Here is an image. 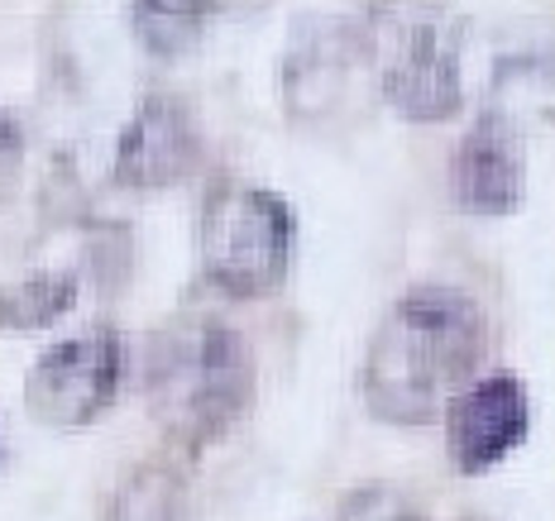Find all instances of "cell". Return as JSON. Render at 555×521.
<instances>
[{
  "label": "cell",
  "instance_id": "cell-1",
  "mask_svg": "<svg viewBox=\"0 0 555 521\" xmlns=\"http://www.w3.org/2000/svg\"><path fill=\"white\" fill-rule=\"evenodd\" d=\"M489 326L483 311L455 287L422 283L388 307L384 326L369 340L364 359V398L374 416L398 426H422L441 412L479 364Z\"/></svg>",
  "mask_w": 555,
  "mask_h": 521
},
{
  "label": "cell",
  "instance_id": "cell-2",
  "mask_svg": "<svg viewBox=\"0 0 555 521\" xmlns=\"http://www.w3.org/2000/svg\"><path fill=\"white\" fill-rule=\"evenodd\" d=\"M144 388L168 435L202 445L221 435L254 392V359L225 321H178L149 344Z\"/></svg>",
  "mask_w": 555,
  "mask_h": 521
},
{
  "label": "cell",
  "instance_id": "cell-3",
  "mask_svg": "<svg viewBox=\"0 0 555 521\" xmlns=\"http://www.w3.org/2000/svg\"><path fill=\"white\" fill-rule=\"evenodd\" d=\"M202 263L216 287L235 297H263L293 263V211L273 192L249 182H221L202 211Z\"/></svg>",
  "mask_w": 555,
  "mask_h": 521
},
{
  "label": "cell",
  "instance_id": "cell-4",
  "mask_svg": "<svg viewBox=\"0 0 555 521\" xmlns=\"http://www.w3.org/2000/svg\"><path fill=\"white\" fill-rule=\"evenodd\" d=\"M369 57H378V87H384L388 106L408 120H450L465 101V77H460L455 53V25L441 15L426 19H364Z\"/></svg>",
  "mask_w": 555,
  "mask_h": 521
},
{
  "label": "cell",
  "instance_id": "cell-5",
  "mask_svg": "<svg viewBox=\"0 0 555 521\" xmlns=\"http://www.w3.org/2000/svg\"><path fill=\"white\" fill-rule=\"evenodd\" d=\"M125 378V340L111 326H87L49 344L25 378V402L43 426L77 431L115 402Z\"/></svg>",
  "mask_w": 555,
  "mask_h": 521
},
{
  "label": "cell",
  "instance_id": "cell-6",
  "mask_svg": "<svg viewBox=\"0 0 555 521\" xmlns=\"http://www.w3.org/2000/svg\"><path fill=\"white\" fill-rule=\"evenodd\" d=\"M202 158V125L172 91H149L115 139L111 172L120 187H168Z\"/></svg>",
  "mask_w": 555,
  "mask_h": 521
},
{
  "label": "cell",
  "instance_id": "cell-7",
  "mask_svg": "<svg viewBox=\"0 0 555 521\" xmlns=\"http://www.w3.org/2000/svg\"><path fill=\"white\" fill-rule=\"evenodd\" d=\"M531 426L527 388L513 374H489L479 383H465L446 407V445L465 473L499 465L513 445H522Z\"/></svg>",
  "mask_w": 555,
  "mask_h": 521
},
{
  "label": "cell",
  "instance_id": "cell-8",
  "mask_svg": "<svg viewBox=\"0 0 555 521\" xmlns=\"http://www.w3.org/2000/svg\"><path fill=\"white\" fill-rule=\"evenodd\" d=\"M450 187L455 201L474 216H507L527 196V148L513 125L493 120L489 110L465 130L450 158Z\"/></svg>",
  "mask_w": 555,
  "mask_h": 521
},
{
  "label": "cell",
  "instance_id": "cell-9",
  "mask_svg": "<svg viewBox=\"0 0 555 521\" xmlns=\"http://www.w3.org/2000/svg\"><path fill=\"white\" fill-rule=\"evenodd\" d=\"M369 63V39L360 19L311 29L283 67V96L297 115H321L345 96L350 77Z\"/></svg>",
  "mask_w": 555,
  "mask_h": 521
},
{
  "label": "cell",
  "instance_id": "cell-10",
  "mask_svg": "<svg viewBox=\"0 0 555 521\" xmlns=\"http://www.w3.org/2000/svg\"><path fill=\"white\" fill-rule=\"evenodd\" d=\"M493 120L513 125L517 134L537 130L546 125L551 115V63L546 53H513L499 63L493 73V87H489V106Z\"/></svg>",
  "mask_w": 555,
  "mask_h": 521
},
{
  "label": "cell",
  "instance_id": "cell-11",
  "mask_svg": "<svg viewBox=\"0 0 555 521\" xmlns=\"http://www.w3.org/2000/svg\"><path fill=\"white\" fill-rule=\"evenodd\" d=\"M77 302V273H34L25 283L0 287V330H34L49 326L53 316H63Z\"/></svg>",
  "mask_w": 555,
  "mask_h": 521
},
{
  "label": "cell",
  "instance_id": "cell-12",
  "mask_svg": "<svg viewBox=\"0 0 555 521\" xmlns=\"http://www.w3.org/2000/svg\"><path fill=\"white\" fill-rule=\"evenodd\" d=\"M106 521H182V483L168 465H139L115 489Z\"/></svg>",
  "mask_w": 555,
  "mask_h": 521
},
{
  "label": "cell",
  "instance_id": "cell-13",
  "mask_svg": "<svg viewBox=\"0 0 555 521\" xmlns=\"http://www.w3.org/2000/svg\"><path fill=\"white\" fill-rule=\"evenodd\" d=\"M206 19H211L206 5H130V29L158 57L188 53L196 43V34L206 29Z\"/></svg>",
  "mask_w": 555,
  "mask_h": 521
},
{
  "label": "cell",
  "instance_id": "cell-14",
  "mask_svg": "<svg viewBox=\"0 0 555 521\" xmlns=\"http://www.w3.org/2000/svg\"><path fill=\"white\" fill-rule=\"evenodd\" d=\"M340 521H426V517L416 512V507L402 493H392V489H364V493H354L350 503H345Z\"/></svg>",
  "mask_w": 555,
  "mask_h": 521
},
{
  "label": "cell",
  "instance_id": "cell-15",
  "mask_svg": "<svg viewBox=\"0 0 555 521\" xmlns=\"http://www.w3.org/2000/svg\"><path fill=\"white\" fill-rule=\"evenodd\" d=\"M20 158H25V130L10 110H0V178H10Z\"/></svg>",
  "mask_w": 555,
  "mask_h": 521
},
{
  "label": "cell",
  "instance_id": "cell-16",
  "mask_svg": "<svg viewBox=\"0 0 555 521\" xmlns=\"http://www.w3.org/2000/svg\"><path fill=\"white\" fill-rule=\"evenodd\" d=\"M465 521H479V517H465Z\"/></svg>",
  "mask_w": 555,
  "mask_h": 521
}]
</instances>
